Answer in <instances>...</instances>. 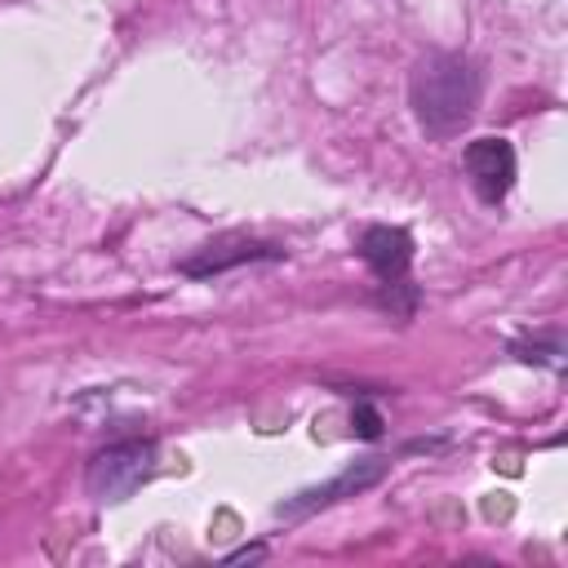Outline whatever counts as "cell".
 Returning a JSON list of instances; mask_svg holds the SVG:
<instances>
[{
    "instance_id": "obj_1",
    "label": "cell",
    "mask_w": 568,
    "mask_h": 568,
    "mask_svg": "<svg viewBox=\"0 0 568 568\" xmlns=\"http://www.w3.org/2000/svg\"><path fill=\"white\" fill-rule=\"evenodd\" d=\"M484 75L466 53H426L408 75V102L430 138H453L479 106Z\"/></svg>"
},
{
    "instance_id": "obj_7",
    "label": "cell",
    "mask_w": 568,
    "mask_h": 568,
    "mask_svg": "<svg viewBox=\"0 0 568 568\" xmlns=\"http://www.w3.org/2000/svg\"><path fill=\"white\" fill-rule=\"evenodd\" d=\"M515 355H519L524 364L564 368V342H559V337H546V342H515Z\"/></svg>"
},
{
    "instance_id": "obj_5",
    "label": "cell",
    "mask_w": 568,
    "mask_h": 568,
    "mask_svg": "<svg viewBox=\"0 0 568 568\" xmlns=\"http://www.w3.org/2000/svg\"><path fill=\"white\" fill-rule=\"evenodd\" d=\"M280 257H284L280 244H266V240H253V235H217L200 253L182 257L178 271L191 275V280H209V275H222V271L244 266V262H280Z\"/></svg>"
},
{
    "instance_id": "obj_3",
    "label": "cell",
    "mask_w": 568,
    "mask_h": 568,
    "mask_svg": "<svg viewBox=\"0 0 568 568\" xmlns=\"http://www.w3.org/2000/svg\"><path fill=\"white\" fill-rule=\"evenodd\" d=\"M386 470H390V457H359V462H351L342 475H333L328 484L302 488L297 497L280 501L275 515H280V519H306V515H315V510H324V506H333V501L359 497L364 488H373L377 479H386Z\"/></svg>"
},
{
    "instance_id": "obj_4",
    "label": "cell",
    "mask_w": 568,
    "mask_h": 568,
    "mask_svg": "<svg viewBox=\"0 0 568 568\" xmlns=\"http://www.w3.org/2000/svg\"><path fill=\"white\" fill-rule=\"evenodd\" d=\"M466 178L484 204H501L515 186V146L506 138H475L462 155Z\"/></svg>"
},
{
    "instance_id": "obj_9",
    "label": "cell",
    "mask_w": 568,
    "mask_h": 568,
    "mask_svg": "<svg viewBox=\"0 0 568 568\" xmlns=\"http://www.w3.org/2000/svg\"><path fill=\"white\" fill-rule=\"evenodd\" d=\"M262 555H266V546H244V550L226 555V564H248V559H262Z\"/></svg>"
},
{
    "instance_id": "obj_8",
    "label": "cell",
    "mask_w": 568,
    "mask_h": 568,
    "mask_svg": "<svg viewBox=\"0 0 568 568\" xmlns=\"http://www.w3.org/2000/svg\"><path fill=\"white\" fill-rule=\"evenodd\" d=\"M351 426H355V435H359V439H377V435H382V413H377L373 404H355Z\"/></svg>"
},
{
    "instance_id": "obj_2",
    "label": "cell",
    "mask_w": 568,
    "mask_h": 568,
    "mask_svg": "<svg viewBox=\"0 0 568 568\" xmlns=\"http://www.w3.org/2000/svg\"><path fill=\"white\" fill-rule=\"evenodd\" d=\"M151 470H155V444L120 439V444H106L102 453H93L84 484L98 501H124L142 479H151Z\"/></svg>"
},
{
    "instance_id": "obj_6",
    "label": "cell",
    "mask_w": 568,
    "mask_h": 568,
    "mask_svg": "<svg viewBox=\"0 0 568 568\" xmlns=\"http://www.w3.org/2000/svg\"><path fill=\"white\" fill-rule=\"evenodd\" d=\"M359 257L382 284H399L413 266V235L404 226H368L359 235Z\"/></svg>"
}]
</instances>
